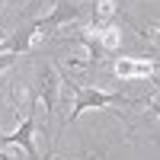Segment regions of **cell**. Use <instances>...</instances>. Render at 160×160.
I'll list each match as a JSON object with an SVG mask.
<instances>
[{
    "mask_svg": "<svg viewBox=\"0 0 160 160\" xmlns=\"http://www.w3.org/2000/svg\"><path fill=\"white\" fill-rule=\"evenodd\" d=\"M77 16H80V7H77V3H64V0H58V3H55V10H51V16L35 19V22H29V26H26V29H19L16 35H13L10 48H3V51H16V55H26V51L32 48V38H35V35L51 32V29H58V26H64V22L77 19Z\"/></svg>",
    "mask_w": 160,
    "mask_h": 160,
    "instance_id": "6da1fadb",
    "label": "cell"
},
{
    "mask_svg": "<svg viewBox=\"0 0 160 160\" xmlns=\"http://www.w3.org/2000/svg\"><path fill=\"white\" fill-rule=\"evenodd\" d=\"M68 87L74 90V112H71V118L68 122L74 125L77 118H80V112H87V109H102V106H135L138 99H128V96H122V93H102V90H87V87H74L71 80H68Z\"/></svg>",
    "mask_w": 160,
    "mask_h": 160,
    "instance_id": "7a4b0ae2",
    "label": "cell"
},
{
    "mask_svg": "<svg viewBox=\"0 0 160 160\" xmlns=\"http://www.w3.org/2000/svg\"><path fill=\"white\" fill-rule=\"evenodd\" d=\"M32 131H35V102L29 106V115L22 118V125L13 131V135H0V144H19L26 151V160H38V151L32 144Z\"/></svg>",
    "mask_w": 160,
    "mask_h": 160,
    "instance_id": "3957f363",
    "label": "cell"
},
{
    "mask_svg": "<svg viewBox=\"0 0 160 160\" xmlns=\"http://www.w3.org/2000/svg\"><path fill=\"white\" fill-rule=\"evenodd\" d=\"M115 74L122 77V80L151 77V74H154V64H148V61H135V58H118V61H115Z\"/></svg>",
    "mask_w": 160,
    "mask_h": 160,
    "instance_id": "277c9868",
    "label": "cell"
},
{
    "mask_svg": "<svg viewBox=\"0 0 160 160\" xmlns=\"http://www.w3.org/2000/svg\"><path fill=\"white\" fill-rule=\"evenodd\" d=\"M122 3H128V0H96V3H93V26L90 29L96 32L99 26H106L118 10H122Z\"/></svg>",
    "mask_w": 160,
    "mask_h": 160,
    "instance_id": "5b68a950",
    "label": "cell"
},
{
    "mask_svg": "<svg viewBox=\"0 0 160 160\" xmlns=\"http://www.w3.org/2000/svg\"><path fill=\"white\" fill-rule=\"evenodd\" d=\"M55 87H58V77L51 68H42V96H45V115L51 118L55 112Z\"/></svg>",
    "mask_w": 160,
    "mask_h": 160,
    "instance_id": "8992f818",
    "label": "cell"
},
{
    "mask_svg": "<svg viewBox=\"0 0 160 160\" xmlns=\"http://www.w3.org/2000/svg\"><path fill=\"white\" fill-rule=\"evenodd\" d=\"M83 45L90 48V61H99L102 55H106V48H102V42H99V32H83Z\"/></svg>",
    "mask_w": 160,
    "mask_h": 160,
    "instance_id": "52a82bcc",
    "label": "cell"
},
{
    "mask_svg": "<svg viewBox=\"0 0 160 160\" xmlns=\"http://www.w3.org/2000/svg\"><path fill=\"white\" fill-rule=\"evenodd\" d=\"M16 58H19V55H16V51H0V74H3V71L10 68V64H13V61H16Z\"/></svg>",
    "mask_w": 160,
    "mask_h": 160,
    "instance_id": "ba28073f",
    "label": "cell"
},
{
    "mask_svg": "<svg viewBox=\"0 0 160 160\" xmlns=\"http://www.w3.org/2000/svg\"><path fill=\"white\" fill-rule=\"evenodd\" d=\"M99 157H102V154H87L83 160H99Z\"/></svg>",
    "mask_w": 160,
    "mask_h": 160,
    "instance_id": "9c48e42d",
    "label": "cell"
},
{
    "mask_svg": "<svg viewBox=\"0 0 160 160\" xmlns=\"http://www.w3.org/2000/svg\"><path fill=\"white\" fill-rule=\"evenodd\" d=\"M0 160H13V157H10V154H3V151H0Z\"/></svg>",
    "mask_w": 160,
    "mask_h": 160,
    "instance_id": "30bf717a",
    "label": "cell"
}]
</instances>
